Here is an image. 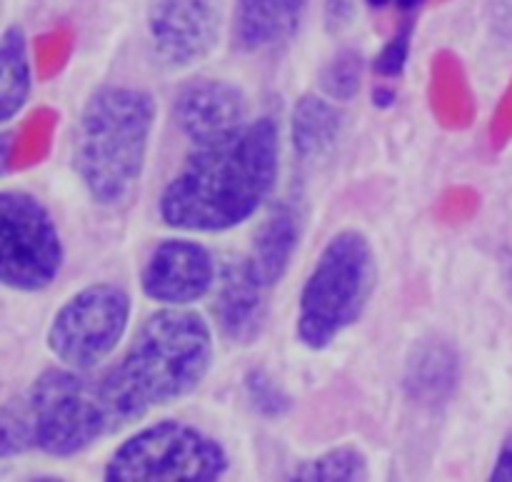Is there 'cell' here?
Instances as JSON below:
<instances>
[{"label": "cell", "instance_id": "obj_1", "mask_svg": "<svg viewBox=\"0 0 512 482\" xmlns=\"http://www.w3.org/2000/svg\"><path fill=\"white\" fill-rule=\"evenodd\" d=\"M213 328L188 308H160L105 368L45 370L25 395L35 448L73 458L188 398L210 373Z\"/></svg>", "mask_w": 512, "mask_h": 482}, {"label": "cell", "instance_id": "obj_2", "mask_svg": "<svg viewBox=\"0 0 512 482\" xmlns=\"http://www.w3.org/2000/svg\"><path fill=\"white\" fill-rule=\"evenodd\" d=\"M280 168L273 118L248 120L238 133L195 145L160 193L158 213L180 233H225L248 223L270 198Z\"/></svg>", "mask_w": 512, "mask_h": 482}, {"label": "cell", "instance_id": "obj_3", "mask_svg": "<svg viewBox=\"0 0 512 482\" xmlns=\"http://www.w3.org/2000/svg\"><path fill=\"white\" fill-rule=\"evenodd\" d=\"M155 128V100L135 85H103L83 105L73 165L93 203L120 208L133 198Z\"/></svg>", "mask_w": 512, "mask_h": 482}, {"label": "cell", "instance_id": "obj_4", "mask_svg": "<svg viewBox=\"0 0 512 482\" xmlns=\"http://www.w3.org/2000/svg\"><path fill=\"white\" fill-rule=\"evenodd\" d=\"M378 283L373 243L360 230H340L325 243L298 298L295 335L308 350H325L363 318Z\"/></svg>", "mask_w": 512, "mask_h": 482}, {"label": "cell", "instance_id": "obj_5", "mask_svg": "<svg viewBox=\"0 0 512 482\" xmlns=\"http://www.w3.org/2000/svg\"><path fill=\"white\" fill-rule=\"evenodd\" d=\"M230 458L223 445L180 420H158L115 448L103 478L108 482H213L225 478Z\"/></svg>", "mask_w": 512, "mask_h": 482}, {"label": "cell", "instance_id": "obj_6", "mask_svg": "<svg viewBox=\"0 0 512 482\" xmlns=\"http://www.w3.org/2000/svg\"><path fill=\"white\" fill-rule=\"evenodd\" d=\"M133 303L120 285L95 283L65 300L48 328V348L65 368L103 365L123 343Z\"/></svg>", "mask_w": 512, "mask_h": 482}, {"label": "cell", "instance_id": "obj_7", "mask_svg": "<svg viewBox=\"0 0 512 482\" xmlns=\"http://www.w3.org/2000/svg\"><path fill=\"white\" fill-rule=\"evenodd\" d=\"M63 268V243L40 200L0 190V285L43 290Z\"/></svg>", "mask_w": 512, "mask_h": 482}, {"label": "cell", "instance_id": "obj_8", "mask_svg": "<svg viewBox=\"0 0 512 482\" xmlns=\"http://www.w3.org/2000/svg\"><path fill=\"white\" fill-rule=\"evenodd\" d=\"M223 23V0H150L148 43L165 68L185 70L208 58Z\"/></svg>", "mask_w": 512, "mask_h": 482}, {"label": "cell", "instance_id": "obj_9", "mask_svg": "<svg viewBox=\"0 0 512 482\" xmlns=\"http://www.w3.org/2000/svg\"><path fill=\"white\" fill-rule=\"evenodd\" d=\"M218 265L198 240L168 238L155 245L140 270L145 298L160 308H190L208 298L218 283Z\"/></svg>", "mask_w": 512, "mask_h": 482}, {"label": "cell", "instance_id": "obj_10", "mask_svg": "<svg viewBox=\"0 0 512 482\" xmlns=\"http://www.w3.org/2000/svg\"><path fill=\"white\" fill-rule=\"evenodd\" d=\"M173 118L180 133L195 145H208L238 133L248 123V100L228 80L200 78L175 95Z\"/></svg>", "mask_w": 512, "mask_h": 482}, {"label": "cell", "instance_id": "obj_11", "mask_svg": "<svg viewBox=\"0 0 512 482\" xmlns=\"http://www.w3.org/2000/svg\"><path fill=\"white\" fill-rule=\"evenodd\" d=\"M213 315L220 333L233 345H250L258 340L265 323V293L268 290L250 275L245 260L225 265L213 288Z\"/></svg>", "mask_w": 512, "mask_h": 482}, {"label": "cell", "instance_id": "obj_12", "mask_svg": "<svg viewBox=\"0 0 512 482\" xmlns=\"http://www.w3.org/2000/svg\"><path fill=\"white\" fill-rule=\"evenodd\" d=\"M310 0H235L233 40L243 53H265L298 33Z\"/></svg>", "mask_w": 512, "mask_h": 482}, {"label": "cell", "instance_id": "obj_13", "mask_svg": "<svg viewBox=\"0 0 512 482\" xmlns=\"http://www.w3.org/2000/svg\"><path fill=\"white\" fill-rule=\"evenodd\" d=\"M300 245V220L290 205L275 208L255 233L250 253L245 255L250 275L265 290L275 288L288 273Z\"/></svg>", "mask_w": 512, "mask_h": 482}, {"label": "cell", "instance_id": "obj_14", "mask_svg": "<svg viewBox=\"0 0 512 482\" xmlns=\"http://www.w3.org/2000/svg\"><path fill=\"white\" fill-rule=\"evenodd\" d=\"M460 380V360L445 340H423L410 353L405 365V393L420 405L445 403Z\"/></svg>", "mask_w": 512, "mask_h": 482}, {"label": "cell", "instance_id": "obj_15", "mask_svg": "<svg viewBox=\"0 0 512 482\" xmlns=\"http://www.w3.org/2000/svg\"><path fill=\"white\" fill-rule=\"evenodd\" d=\"M343 113L328 95H303L293 108L290 133L293 148L303 160L325 158L338 145Z\"/></svg>", "mask_w": 512, "mask_h": 482}, {"label": "cell", "instance_id": "obj_16", "mask_svg": "<svg viewBox=\"0 0 512 482\" xmlns=\"http://www.w3.org/2000/svg\"><path fill=\"white\" fill-rule=\"evenodd\" d=\"M30 93V60L18 28L0 38V123L13 118Z\"/></svg>", "mask_w": 512, "mask_h": 482}, {"label": "cell", "instance_id": "obj_17", "mask_svg": "<svg viewBox=\"0 0 512 482\" xmlns=\"http://www.w3.org/2000/svg\"><path fill=\"white\" fill-rule=\"evenodd\" d=\"M288 478L305 482H365L370 480V463L358 445H338L295 465Z\"/></svg>", "mask_w": 512, "mask_h": 482}, {"label": "cell", "instance_id": "obj_18", "mask_svg": "<svg viewBox=\"0 0 512 482\" xmlns=\"http://www.w3.org/2000/svg\"><path fill=\"white\" fill-rule=\"evenodd\" d=\"M360 78H363V58L360 53L345 50L335 55L320 73V88L335 103L353 100V95L360 90Z\"/></svg>", "mask_w": 512, "mask_h": 482}, {"label": "cell", "instance_id": "obj_19", "mask_svg": "<svg viewBox=\"0 0 512 482\" xmlns=\"http://www.w3.org/2000/svg\"><path fill=\"white\" fill-rule=\"evenodd\" d=\"M243 388L250 408L258 415H263V418L278 420L290 410V395L285 393L283 385H280L273 375L265 373V370H250V373L245 375Z\"/></svg>", "mask_w": 512, "mask_h": 482}, {"label": "cell", "instance_id": "obj_20", "mask_svg": "<svg viewBox=\"0 0 512 482\" xmlns=\"http://www.w3.org/2000/svg\"><path fill=\"white\" fill-rule=\"evenodd\" d=\"M35 448L25 400L18 398L0 410V458H13Z\"/></svg>", "mask_w": 512, "mask_h": 482}, {"label": "cell", "instance_id": "obj_21", "mask_svg": "<svg viewBox=\"0 0 512 482\" xmlns=\"http://www.w3.org/2000/svg\"><path fill=\"white\" fill-rule=\"evenodd\" d=\"M405 48H408V35H400V38H395V43H390L388 48H385V53L380 55L375 68L383 75H395L405 60Z\"/></svg>", "mask_w": 512, "mask_h": 482}, {"label": "cell", "instance_id": "obj_22", "mask_svg": "<svg viewBox=\"0 0 512 482\" xmlns=\"http://www.w3.org/2000/svg\"><path fill=\"white\" fill-rule=\"evenodd\" d=\"M490 480L493 482H512V430L508 438L503 440L498 450V458H495L493 470H490Z\"/></svg>", "mask_w": 512, "mask_h": 482}, {"label": "cell", "instance_id": "obj_23", "mask_svg": "<svg viewBox=\"0 0 512 482\" xmlns=\"http://www.w3.org/2000/svg\"><path fill=\"white\" fill-rule=\"evenodd\" d=\"M10 155H13V133H0V175L8 170Z\"/></svg>", "mask_w": 512, "mask_h": 482}]
</instances>
